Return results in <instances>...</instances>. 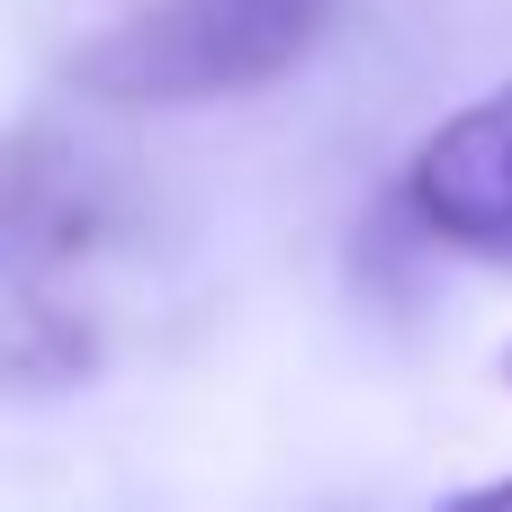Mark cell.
Returning <instances> with one entry per match:
<instances>
[{
	"label": "cell",
	"instance_id": "277c9868",
	"mask_svg": "<svg viewBox=\"0 0 512 512\" xmlns=\"http://www.w3.org/2000/svg\"><path fill=\"white\" fill-rule=\"evenodd\" d=\"M0 360H9V387H18V396L81 387V378L99 369V315L81 306L72 279L9 270V279H0Z\"/></svg>",
	"mask_w": 512,
	"mask_h": 512
},
{
	"label": "cell",
	"instance_id": "6da1fadb",
	"mask_svg": "<svg viewBox=\"0 0 512 512\" xmlns=\"http://www.w3.org/2000/svg\"><path fill=\"white\" fill-rule=\"evenodd\" d=\"M333 27V0H144L63 54V81L108 108H198L297 72Z\"/></svg>",
	"mask_w": 512,
	"mask_h": 512
},
{
	"label": "cell",
	"instance_id": "7a4b0ae2",
	"mask_svg": "<svg viewBox=\"0 0 512 512\" xmlns=\"http://www.w3.org/2000/svg\"><path fill=\"white\" fill-rule=\"evenodd\" d=\"M135 189L117 180V162L81 153L72 135L18 126L9 135V171H0V243L9 270L36 279H81L99 252H117L135 234Z\"/></svg>",
	"mask_w": 512,
	"mask_h": 512
},
{
	"label": "cell",
	"instance_id": "5b68a950",
	"mask_svg": "<svg viewBox=\"0 0 512 512\" xmlns=\"http://www.w3.org/2000/svg\"><path fill=\"white\" fill-rule=\"evenodd\" d=\"M441 512H512V477H495V486H468V495H450Z\"/></svg>",
	"mask_w": 512,
	"mask_h": 512
},
{
	"label": "cell",
	"instance_id": "8992f818",
	"mask_svg": "<svg viewBox=\"0 0 512 512\" xmlns=\"http://www.w3.org/2000/svg\"><path fill=\"white\" fill-rule=\"evenodd\" d=\"M504 387H512V351H504Z\"/></svg>",
	"mask_w": 512,
	"mask_h": 512
},
{
	"label": "cell",
	"instance_id": "3957f363",
	"mask_svg": "<svg viewBox=\"0 0 512 512\" xmlns=\"http://www.w3.org/2000/svg\"><path fill=\"white\" fill-rule=\"evenodd\" d=\"M405 216L423 243L468 252V261H512V81L441 117L414 162H405Z\"/></svg>",
	"mask_w": 512,
	"mask_h": 512
}]
</instances>
